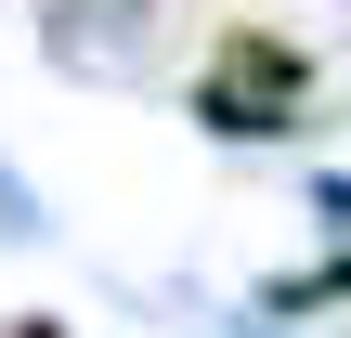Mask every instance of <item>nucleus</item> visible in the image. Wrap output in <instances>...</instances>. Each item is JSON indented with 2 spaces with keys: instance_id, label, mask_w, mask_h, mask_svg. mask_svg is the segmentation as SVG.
<instances>
[{
  "instance_id": "nucleus-2",
  "label": "nucleus",
  "mask_w": 351,
  "mask_h": 338,
  "mask_svg": "<svg viewBox=\"0 0 351 338\" xmlns=\"http://www.w3.org/2000/svg\"><path fill=\"white\" fill-rule=\"evenodd\" d=\"M0 338H65V326H52V313H13V326H0Z\"/></svg>"
},
{
  "instance_id": "nucleus-1",
  "label": "nucleus",
  "mask_w": 351,
  "mask_h": 338,
  "mask_svg": "<svg viewBox=\"0 0 351 338\" xmlns=\"http://www.w3.org/2000/svg\"><path fill=\"white\" fill-rule=\"evenodd\" d=\"M326 104V52L274 13H221L195 52V130L208 143H300Z\"/></svg>"
}]
</instances>
